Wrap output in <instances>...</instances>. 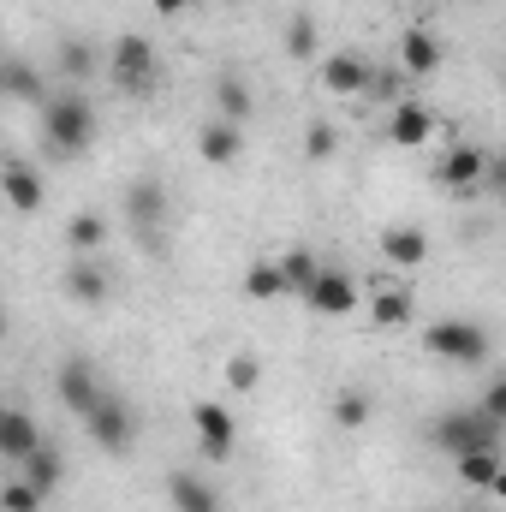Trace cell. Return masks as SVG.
Instances as JSON below:
<instances>
[{"label":"cell","instance_id":"6da1fadb","mask_svg":"<svg viewBox=\"0 0 506 512\" xmlns=\"http://www.w3.org/2000/svg\"><path fill=\"white\" fill-rule=\"evenodd\" d=\"M501 435H506V423L489 417L483 405H453V411H441L435 429H429V441H435L447 459H459V453H501Z\"/></svg>","mask_w":506,"mask_h":512},{"label":"cell","instance_id":"7a4b0ae2","mask_svg":"<svg viewBox=\"0 0 506 512\" xmlns=\"http://www.w3.org/2000/svg\"><path fill=\"white\" fill-rule=\"evenodd\" d=\"M42 137H48V149H54L60 161H78V155L96 143V108H90L84 96H54V102L42 108Z\"/></svg>","mask_w":506,"mask_h":512},{"label":"cell","instance_id":"3957f363","mask_svg":"<svg viewBox=\"0 0 506 512\" xmlns=\"http://www.w3.org/2000/svg\"><path fill=\"white\" fill-rule=\"evenodd\" d=\"M167 221H173V197L161 179H131L126 185V227L137 233L143 251H167Z\"/></svg>","mask_w":506,"mask_h":512},{"label":"cell","instance_id":"277c9868","mask_svg":"<svg viewBox=\"0 0 506 512\" xmlns=\"http://www.w3.org/2000/svg\"><path fill=\"white\" fill-rule=\"evenodd\" d=\"M423 352H429L435 364H459V370H471V364H483V358L495 352V340H489L483 322H471V316H447V322H435V328L423 334Z\"/></svg>","mask_w":506,"mask_h":512},{"label":"cell","instance_id":"5b68a950","mask_svg":"<svg viewBox=\"0 0 506 512\" xmlns=\"http://www.w3.org/2000/svg\"><path fill=\"white\" fill-rule=\"evenodd\" d=\"M84 429L96 435V447H102V453H114V459H120V453L137 447V405H131L126 393H114V387H108V393L84 411Z\"/></svg>","mask_w":506,"mask_h":512},{"label":"cell","instance_id":"8992f818","mask_svg":"<svg viewBox=\"0 0 506 512\" xmlns=\"http://www.w3.org/2000/svg\"><path fill=\"white\" fill-rule=\"evenodd\" d=\"M108 66H114V84H120L126 96L155 90V78H161V66H155V48H149L143 36H120V42H114V54H108Z\"/></svg>","mask_w":506,"mask_h":512},{"label":"cell","instance_id":"52a82bcc","mask_svg":"<svg viewBox=\"0 0 506 512\" xmlns=\"http://www.w3.org/2000/svg\"><path fill=\"white\" fill-rule=\"evenodd\" d=\"M310 310H322V316H352L358 310V280L352 274H340V268H316V280L298 292Z\"/></svg>","mask_w":506,"mask_h":512},{"label":"cell","instance_id":"ba28073f","mask_svg":"<svg viewBox=\"0 0 506 512\" xmlns=\"http://www.w3.org/2000/svg\"><path fill=\"white\" fill-rule=\"evenodd\" d=\"M191 423H197V447H203V459H233V441H239V429H233L227 405L203 399V405L191 411Z\"/></svg>","mask_w":506,"mask_h":512},{"label":"cell","instance_id":"9c48e42d","mask_svg":"<svg viewBox=\"0 0 506 512\" xmlns=\"http://www.w3.org/2000/svg\"><path fill=\"white\" fill-rule=\"evenodd\" d=\"M36 447H42V423H36L30 411H18V405H6V399H0V459L24 465Z\"/></svg>","mask_w":506,"mask_h":512},{"label":"cell","instance_id":"30bf717a","mask_svg":"<svg viewBox=\"0 0 506 512\" xmlns=\"http://www.w3.org/2000/svg\"><path fill=\"white\" fill-rule=\"evenodd\" d=\"M54 382H60V399H66V411H78V417H84V411H90V405L108 393V387H102V376H96V364H90V358H78V352L60 364V376H54Z\"/></svg>","mask_w":506,"mask_h":512},{"label":"cell","instance_id":"8fae6325","mask_svg":"<svg viewBox=\"0 0 506 512\" xmlns=\"http://www.w3.org/2000/svg\"><path fill=\"white\" fill-rule=\"evenodd\" d=\"M167 501H173V512H221V489L209 477H197V471H173Z\"/></svg>","mask_w":506,"mask_h":512},{"label":"cell","instance_id":"7c38bea8","mask_svg":"<svg viewBox=\"0 0 506 512\" xmlns=\"http://www.w3.org/2000/svg\"><path fill=\"white\" fill-rule=\"evenodd\" d=\"M0 191H6V203H12L18 215H36V209H42V173H36L30 161H6V167H0Z\"/></svg>","mask_w":506,"mask_h":512},{"label":"cell","instance_id":"4fadbf2b","mask_svg":"<svg viewBox=\"0 0 506 512\" xmlns=\"http://www.w3.org/2000/svg\"><path fill=\"white\" fill-rule=\"evenodd\" d=\"M322 84H328L334 96H364V90H370V60H358V54H328V60H322Z\"/></svg>","mask_w":506,"mask_h":512},{"label":"cell","instance_id":"5bb4252c","mask_svg":"<svg viewBox=\"0 0 506 512\" xmlns=\"http://www.w3.org/2000/svg\"><path fill=\"white\" fill-rule=\"evenodd\" d=\"M66 292H72L78 304H108V268H102L96 256H72V262H66Z\"/></svg>","mask_w":506,"mask_h":512},{"label":"cell","instance_id":"9a60e30c","mask_svg":"<svg viewBox=\"0 0 506 512\" xmlns=\"http://www.w3.org/2000/svg\"><path fill=\"white\" fill-rule=\"evenodd\" d=\"M215 120H227V126H245L251 120V84L239 72H221L215 78Z\"/></svg>","mask_w":506,"mask_h":512},{"label":"cell","instance_id":"2e32d148","mask_svg":"<svg viewBox=\"0 0 506 512\" xmlns=\"http://www.w3.org/2000/svg\"><path fill=\"white\" fill-rule=\"evenodd\" d=\"M435 66H441V42H435L429 30H405V42H399V72L429 78Z\"/></svg>","mask_w":506,"mask_h":512},{"label":"cell","instance_id":"e0dca14e","mask_svg":"<svg viewBox=\"0 0 506 512\" xmlns=\"http://www.w3.org/2000/svg\"><path fill=\"white\" fill-rule=\"evenodd\" d=\"M429 131H435V114H429L423 102H399V108H393V126H387L393 143L417 149V143H429Z\"/></svg>","mask_w":506,"mask_h":512},{"label":"cell","instance_id":"ac0fdd59","mask_svg":"<svg viewBox=\"0 0 506 512\" xmlns=\"http://www.w3.org/2000/svg\"><path fill=\"white\" fill-rule=\"evenodd\" d=\"M381 256H387L393 268H417V262L429 256L423 227H387V233H381Z\"/></svg>","mask_w":506,"mask_h":512},{"label":"cell","instance_id":"d6986e66","mask_svg":"<svg viewBox=\"0 0 506 512\" xmlns=\"http://www.w3.org/2000/svg\"><path fill=\"white\" fill-rule=\"evenodd\" d=\"M483 167H489V155L465 143V149H453V155L441 161V185H459V191H471V185L483 179Z\"/></svg>","mask_w":506,"mask_h":512},{"label":"cell","instance_id":"ffe728a7","mask_svg":"<svg viewBox=\"0 0 506 512\" xmlns=\"http://www.w3.org/2000/svg\"><path fill=\"white\" fill-rule=\"evenodd\" d=\"M197 149H203V161H215V167H233L239 161V126H227V120H209L203 137H197Z\"/></svg>","mask_w":506,"mask_h":512},{"label":"cell","instance_id":"44dd1931","mask_svg":"<svg viewBox=\"0 0 506 512\" xmlns=\"http://www.w3.org/2000/svg\"><path fill=\"white\" fill-rule=\"evenodd\" d=\"M18 471H24V483H30V489L54 495V483H60V471H66V465H60V453H54V447L42 441V447H36V453H30V459H24Z\"/></svg>","mask_w":506,"mask_h":512},{"label":"cell","instance_id":"7402d4cb","mask_svg":"<svg viewBox=\"0 0 506 512\" xmlns=\"http://www.w3.org/2000/svg\"><path fill=\"white\" fill-rule=\"evenodd\" d=\"M459 477L471 489H501V453H459Z\"/></svg>","mask_w":506,"mask_h":512},{"label":"cell","instance_id":"603a6c76","mask_svg":"<svg viewBox=\"0 0 506 512\" xmlns=\"http://www.w3.org/2000/svg\"><path fill=\"white\" fill-rule=\"evenodd\" d=\"M316 268H322L316 251H304V245H298V251H286V256H280V280H286V292H304V286L316 280Z\"/></svg>","mask_w":506,"mask_h":512},{"label":"cell","instance_id":"cb8c5ba5","mask_svg":"<svg viewBox=\"0 0 506 512\" xmlns=\"http://www.w3.org/2000/svg\"><path fill=\"white\" fill-rule=\"evenodd\" d=\"M66 239H72V251L78 256H96V245L108 239V221H102V215H78V221L66 227Z\"/></svg>","mask_w":506,"mask_h":512},{"label":"cell","instance_id":"d4e9b609","mask_svg":"<svg viewBox=\"0 0 506 512\" xmlns=\"http://www.w3.org/2000/svg\"><path fill=\"white\" fill-rule=\"evenodd\" d=\"M370 411H376V405H370V393H364V387H346V393L334 399V417H340L346 429H364V423H370Z\"/></svg>","mask_w":506,"mask_h":512},{"label":"cell","instance_id":"484cf974","mask_svg":"<svg viewBox=\"0 0 506 512\" xmlns=\"http://www.w3.org/2000/svg\"><path fill=\"white\" fill-rule=\"evenodd\" d=\"M60 72L84 84V78L96 72V48H90V42H60Z\"/></svg>","mask_w":506,"mask_h":512},{"label":"cell","instance_id":"4316f807","mask_svg":"<svg viewBox=\"0 0 506 512\" xmlns=\"http://www.w3.org/2000/svg\"><path fill=\"white\" fill-rule=\"evenodd\" d=\"M245 292H251V298H280V292H286L280 262H256L251 274H245Z\"/></svg>","mask_w":506,"mask_h":512},{"label":"cell","instance_id":"83f0119b","mask_svg":"<svg viewBox=\"0 0 506 512\" xmlns=\"http://www.w3.org/2000/svg\"><path fill=\"white\" fill-rule=\"evenodd\" d=\"M376 322L381 328H405V322H411V292H381L376 298Z\"/></svg>","mask_w":506,"mask_h":512},{"label":"cell","instance_id":"f1b7e54d","mask_svg":"<svg viewBox=\"0 0 506 512\" xmlns=\"http://www.w3.org/2000/svg\"><path fill=\"white\" fill-rule=\"evenodd\" d=\"M0 90H12V96L36 102V96H42V78H36L30 66H0Z\"/></svg>","mask_w":506,"mask_h":512},{"label":"cell","instance_id":"f546056e","mask_svg":"<svg viewBox=\"0 0 506 512\" xmlns=\"http://www.w3.org/2000/svg\"><path fill=\"white\" fill-rule=\"evenodd\" d=\"M42 501H48V495H42V489H30L24 477L0 489V507H6V512H42Z\"/></svg>","mask_w":506,"mask_h":512},{"label":"cell","instance_id":"4dcf8cb0","mask_svg":"<svg viewBox=\"0 0 506 512\" xmlns=\"http://www.w3.org/2000/svg\"><path fill=\"white\" fill-rule=\"evenodd\" d=\"M286 48H292L298 60H310V54H316V18H310V12H298V18H292V30H286Z\"/></svg>","mask_w":506,"mask_h":512},{"label":"cell","instance_id":"1f68e13d","mask_svg":"<svg viewBox=\"0 0 506 512\" xmlns=\"http://www.w3.org/2000/svg\"><path fill=\"white\" fill-rule=\"evenodd\" d=\"M304 149H310V161H328V155L340 149V137H334V126H328V120H316V126L304 131Z\"/></svg>","mask_w":506,"mask_h":512},{"label":"cell","instance_id":"d6a6232c","mask_svg":"<svg viewBox=\"0 0 506 512\" xmlns=\"http://www.w3.org/2000/svg\"><path fill=\"white\" fill-rule=\"evenodd\" d=\"M227 382H233L239 393H245V387H256V382H262V364H256L251 352H239V358L227 364Z\"/></svg>","mask_w":506,"mask_h":512},{"label":"cell","instance_id":"836d02e7","mask_svg":"<svg viewBox=\"0 0 506 512\" xmlns=\"http://www.w3.org/2000/svg\"><path fill=\"white\" fill-rule=\"evenodd\" d=\"M483 411L506 423V382H489V393H483Z\"/></svg>","mask_w":506,"mask_h":512},{"label":"cell","instance_id":"e575fe53","mask_svg":"<svg viewBox=\"0 0 506 512\" xmlns=\"http://www.w3.org/2000/svg\"><path fill=\"white\" fill-rule=\"evenodd\" d=\"M185 6H197V0H155V12H167V18H173V12H185Z\"/></svg>","mask_w":506,"mask_h":512}]
</instances>
